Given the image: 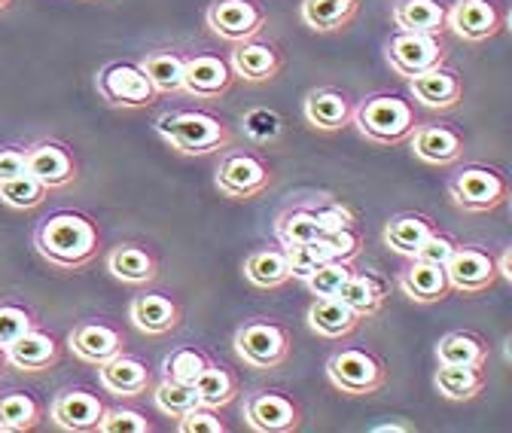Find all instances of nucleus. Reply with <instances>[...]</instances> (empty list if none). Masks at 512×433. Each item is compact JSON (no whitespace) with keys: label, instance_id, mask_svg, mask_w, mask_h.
I'll return each mask as SVG.
<instances>
[{"label":"nucleus","instance_id":"f257e3e1","mask_svg":"<svg viewBox=\"0 0 512 433\" xmlns=\"http://www.w3.org/2000/svg\"><path fill=\"white\" fill-rule=\"evenodd\" d=\"M37 254L61 272H80L101 254V229L80 211H55L34 232Z\"/></svg>","mask_w":512,"mask_h":433},{"label":"nucleus","instance_id":"f03ea898","mask_svg":"<svg viewBox=\"0 0 512 433\" xmlns=\"http://www.w3.org/2000/svg\"><path fill=\"white\" fill-rule=\"evenodd\" d=\"M159 138L180 156H214L235 147L238 135L229 122L202 107H177L156 119Z\"/></svg>","mask_w":512,"mask_h":433},{"label":"nucleus","instance_id":"7ed1b4c3","mask_svg":"<svg viewBox=\"0 0 512 433\" xmlns=\"http://www.w3.org/2000/svg\"><path fill=\"white\" fill-rule=\"evenodd\" d=\"M418 110L409 98L394 92H375L354 104L351 126L375 147H400L418 126Z\"/></svg>","mask_w":512,"mask_h":433},{"label":"nucleus","instance_id":"20e7f679","mask_svg":"<svg viewBox=\"0 0 512 433\" xmlns=\"http://www.w3.org/2000/svg\"><path fill=\"white\" fill-rule=\"evenodd\" d=\"M238 360L253 373H272L293 357V336L284 324L269 318H253L241 324L232 336Z\"/></svg>","mask_w":512,"mask_h":433},{"label":"nucleus","instance_id":"39448f33","mask_svg":"<svg viewBox=\"0 0 512 433\" xmlns=\"http://www.w3.org/2000/svg\"><path fill=\"white\" fill-rule=\"evenodd\" d=\"M327 379L345 397H375L388 388L391 373L378 354L363 348H342L327 360Z\"/></svg>","mask_w":512,"mask_h":433},{"label":"nucleus","instance_id":"423d86ee","mask_svg":"<svg viewBox=\"0 0 512 433\" xmlns=\"http://www.w3.org/2000/svg\"><path fill=\"white\" fill-rule=\"evenodd\" d=\"M272 180H275L272 165L263 156H256L250 150H232V147L226 153H220L214 183L226 199L253 202L272 187Z\"/></svg>","mask_w":512,"mask_h":433},{"label":"nucleus","instance_id":"0eeeda50","mask_svg":"<svg viewBox=\"0 0 512 433\" xmlns=\"http://www.w3.org/2000/svg\"><path fill=\"white\" fill-rule=\"evenodd\" d=\"M448 199L467 214H491L506 205L509 183L488 165H464L448 180Z\"/></svg>","mask_w":512,"mask_h":433},{"label":"nucleus","instance_id":"6e6552de","mask_svg":"<svg viewBox=\"0 0 512 433\" xmlns=\"http://www.w3.org/2000/svg\"><path fill=\"white\" fill-rule=\"evenodd\" d=\"M95 89L110 107L122 110H141L159 101V92L153 89L150 77L144 74L138 61H110V65L98 71Z\"/></svg>","mask_w":512,"mask_h":433},{"label":"nucleus","instance_id":"1a4fd4ad","mask_svg":"<svg viewBox=\"0 0 512 433\" xmlns=\"http://www.w3.org/2000/svg\"><path fill=\"white\" fill-rule=\"evenodd\" d=\"M384 58L397 77L412 80L436 65L448 61V46L433 34H415V31H397L388 46H384Z\"/></svg>","mask_w":512,"mask_h":433},{"label":"nucleus","instance_id":"9d476101","mask_svg":"<svg viewBox=\"0 0 512 433\" xmlns=\"http://www.w3.org/2000/svg\"><path fill=\"white\" fill-rule=\"evenodd\" d=\"M205 22L214 37L235 46L241 40L260 37L269 22V13L260 0H214L205 10Z\"/></svg>","mask_w":512,"mask_h":433},{"label":"nucleus","instance_id":"9b49d317","mask_svg":"<svg viewBox=\"0 0 512 433\" xmlns=\"http://www.w3.org/2000/svg\"><path fill=\"white\" fill-rule=\"evenodd\" d=\"M25 171L34 174L49 193L74 187L80 177V165L71 147H64L61 141H52V138L34 141L25 147Z\"/></svg>","mask_w":512,"mask_h":433},{"label":"nucleus","instance_id":"f8f14e48","mask_svg":"<svg viewBox=\"0 0 512 433\" xmlns=\"http://www.w3.org/2000/svg\"><path fill=\"white\" fill-rule=\"evenodd\" d=\"M244 421L256 433H293L302 427V406L281 391H253L244 397Z\"/></svg>","mask_w":512,"mask_h":433},{"label":"nucleus","instance_id":"ddd939ff","mask_svg":"<svg viewBox=\"0 0 512 433\" xmlns=\"http://www.w3.org/2000/svg\"><path fill=\"white\" fill-rule=\"evenodd\" d=\"M235 83V71L229 58L214 55V52H192L186 55L183 65V89L189 98L199 101H220Z\"/></svg>","mask_w":512,"mask_h":433},{"label":"nucleus","instance_id":"4468645a","mask_svg":"<svg viewBox=\"0 0 512 433\" xmlns=\"http://www.w3.org/2000/svg\"><path fill=\"white\" fill-rule=\"evenodd\" d=\"M445 22H448V31H455L461 40L485 43L503 31L506 13L497 0H455V4L445 10Z\"/></svg>","mask_w":512,"mask_h":433},{"label":"nucleus","instance_id":"2eb2a0df","mask_svg":"<svg viewBox=\"0 0 512 433\" xmlns=\"http://www.w3.org/2000/svg\"><path fill=\"white\" fill-rule=\"evenodd\" d=\"M445 275H448L452 290L467 293V296H479L500 281L494 257L479 251V247H470V244H455L452 257L445 263Z\"/></svg>","mask_w":512,"mask_h":433},{"label":"nucleus","instance_id":"dca6fc26","mask_svg":"<svg viewBox=\"0 0 512 433\" xmlns=\"http://www.w3.org/2000/svg\"><path fill=\"white\" fill-rule=\"evenodd\" d=\"M229 65L235 71V80L260 86V83H272V80H278L284 74L287 58L275 43L250 37V40H241V43L232 46Z\"/></svg>","mask_w":512,"mask_h":433},{"label":"nucleus","instance_id":"f3484780","mask_svg":"<svg viewBox=\"0 0 512 433\" xmlns=\"http://www.w3.org/2000/svg\"><path fill=\"white\" fill-rule=\"evenodd\" d=\"M409 147L415 159H421L424 165L448 168L464 159L467 138L455 126H448V122H418L409 138Z\"/></svg>","mask_w":512,"mask_h":433},{"label":"nucleus","instance_id":"a211bd4d","mask_svg":"<svg viewBox=\"0 0 512 433\" xmlns=\"http://www.w3.org/2000/svg\"><path fill=\"white\" fill-rule=\"evenodd\" d=\"M354 98L336 86H317L302 101V116L317 132H342L354 119Z\"/></svg>","mask_w":512,"mask_h":433},{"label":"nucleus","instance_id":"6ab92c4d","mask_svg":"<svg viewBox=\"0 0 512 433\" xmlns=\"http://www.w3.org/2000/svg\"><path fill=\"white\" fill-rule=\"evenodd\" d=\"M98 382L107 394L122 397V400H135L144 397L153 388V373L141 357L132 354H116L104 363H98Z\"/></svg>","mask_w":512,"mask_h":433},{"label":"nucleus","instance_id":"aec40b11","mask_svg":"<svg viewBox=\"0 0 512 433\" xmlns=\"http://www.w3.org/2000/svg\"><path fill=\"white\" fill-rule=\"evenodd\" d=\"M104 403L98 400V394L83 391V388H68L55 394L52 406H49V418L55 421V427L71 430V433H92L98 430L101 418H104Z\"/></svg>","mask_w":512,"mask_h":433},{"label":"nucleus","instance_id":"412c9836","mask_svg":"<svg viewBox=\"0 0 512 433\" xmlns=\"http://www.w3.org/2000/svg\"><path fill=\"white\" fill-rule=\"evenodd\" d=\"M409 95L427 110H455L464 101V77L448 65H436L409 80Z\"/></svg>","mask_w":512,"mask_h":433},{"label":"nucleus","instance_id":"4be33fe9","mask_svg":"<svg viewBox=\"0 0 512 433\" xmlns=\"http://www.w3.org/2000/svg\"><path fill=\"white\" fill-rule=\"evenodd\" d=\"M128 321L144 336H168L183 324V308L174 296L165 293H141L128 305Z\"/></svg>","mask_w":512,"mask_h":433},{"label":"nucleus","instance_id":"5701e85b","mask_svg":"<svg viewBox=\"0 0 512 433\" xmlns=\"http://www.w3.org/2000/svg\"><path fill=\"white\" fill-rule=\"evenodd\" d=\"M68 348L74 351L77 360L98 366V363H104V360H110V357H116V354L125 351V336L113 324L83 321V324H77L68 333Z\"/></svg>","mask_w":512,"mask_h":433},{"label":"nucleus","instance_id":"b1692460","mask_svg":"<svg viewBox=\"0 0 512 433\" xmlns=\"http://www.w3.org/2000/svg\"><path fill=\"white\" fill-rule=\"evenodd\" d=\"M107 272L128 287H147L159 278V257L147 244H116L107 254Z\"/></svg>","mask_w":512,"mask_h":433},{"label":"nucleus","instance_id":"393cba45","mask_svg":"<svg viewBox=\"0 0 512 433\" xmlns=\"http://www.w3.org/2000/svg\"><path fill=\"white\" fill-rule=\"evenodd\" d=\"M4 354H7V363L16 366L19 373H46V369L58 366L61 345L55 342L52 333H43V330L31 327L10 348H4Z\"/></svg>","mask_w":512,"mask_h":433},{"label":"nucleus","instance_id":"a878e982","mask_svg":"<svg viewBox=\"0 0 512 433\" xmlns=\"http://www.w3.org/2000/svg\"><path fill=\"white\" fill-rule=\"evenodd\" d=\"M397 287L406 299H412L418 305H436L455 293L452 284H448L445 266H433V263H421V260H412L400 272Z\"/></svg>","mask_w":512,"mask_h":433},{"label":"nucleus","instance_id":"bb28decb","mask_svg":"<svg viewBox=\"0 0 512 433\" xmlns=\"http://www.w3.org/2000/svg\"><path fill=\"white\" fill-rule=\"evenodd\" d=\"M363 318H357L339 296H314L308 308V327L320 339H348L360 330Z\"/></svg>","mask_w":512,"mask_h":433},{"label":"nucleus","instance_id":"cd10ccee","mask_svg":"<svg viewBox=\"0 0 512 433\" xmlns=\"http://www.w3.org/2000/svg\"><path fill=\"white\" fill-rule=\"evenodd\" d=\"M433 388L439 397L452 400V403H470L488 388V369L482 366H455V363H439Z\"/></svg>","mask_w":512,"mask_h":433},{"label":"nucleus","instance_id":"c85d7f7f","mask_svg":"<svg viewBox=\"0 0 512 433\" xmlns=\"http://www.w3.org/2000/svg\"><path fill=\"white\" fill-rule=\"evenodd\" d=\"M360 16V0H302L299 19L314 34H339Z\"/></svg>","mask_w":512,"mask_h":433},{"label":"nucleus","instance_id":"c756f323","mask_svg":"<svg viewBox=\"0 0 512 433\" xmlns=\"http://www.w3.org/2000/svg\"><path fill=\"white\" fill-rule=\"evenodd\" d=\"M445 4L442 0H394L391 19L397 31H415V34H433L442 37L448 31L445 22Z\"/></svg>","mask_w":512,"mask_h":433},{"label":"nucleus","instance_id":"7c9ffc66","mask_svg":"<svg viewBox=\"0 0 512 433\" xmlns=\"http://www.w3.org/2000/svg\"><path fill=\"white\" fill-rule=\"evenodd\" d=\"M336 296L351 308L357 318L366 321V318L381 315L384 302H388V287H384L381 278H375L369 272H351V278L339 287Z\"/></svg>","mask_w":512,"mask_h":433},{"label":"nucleus","instance_id":"2f4dec72","mask_svg":"<svg viewBox=\"0 0 512 433\" xmlns=\"http://www.w3.org/2000/svg\"><path fill=\"white\" fill-rule=\"evenodd\" d=\"M138 65L144 68V74L150 77L153 89L159 95H177L183 89V65H186V55L174 46H159L150 49Z\"/></svg>","mask_w":512,"mask_h":433},{"label":"nucleus","instance_id":"473e14b6","mask_svg":"<svg viewBox=\"0 0 512 433\" xmlns=\"http://www.w3.org/2000/svg\"><path fill=\"white\" fill-rule=\"evenodd\" d=\"M433 232H436V223L430 217H424V214H397V217H391L388 223H384L381 238L394 254L412 260L415 251L424 244V238L433 235Z\"/></svg>","mask_w":512,"mask_h":433},{"label":"nucleus","instance_id":"72a5a7b5","mask_svg":"<svg viewBox=\"0 0 512 433\" xmlns=\"http://www.w3.org/2000/svg\"><path fill=\"white\" fill-rule=\"evenodd\" d=\"M244 278L260 287V290H278L287 281H293L290 275V263H287V251L284 247H260L244 260Z\"/></svg>","mask_w":512,"mask_h":433},{"label":"nucleus","instance_id":"f704fd0d","mask_svg":"<svg viewBox=\"0 0 512 433\" xmlns=\"http://www.w3.org/2000/svg\"><path fill=\"white\" fill-rule=\"evenodd\" d=\"M192 388H196L202 406H211V409H217V412L226 409L229 403H235L238 394H241L238 376L232 373L229 366H217V363H208V366L202 369V376H199L196 382H192Z\"/></svg>","mask_w":512,"mask_h":433},{"label":"nucleus","instance_id":"c9c22d12","mask_svg":"<svg viewBox=\"0 0 512 433\" xmlns=\"http://www.w3.org/2000/svg\"><path fill=\"white\" fill-rule=\"evenodd\" d=\"M488 342L479 333L455 330L445 333L436 345V363H455V366H482L488 363Z\"/></svg>","mask_w":512,"mask_h":433},{"label":"nucleus","instance_id":"e433bc0d","mask_svg":"<svg viewBox=\"0 0 512 433\" xmlns=\"http://www.w3.org/2000/svg\"><path fill=\"white\" fill-rule=\"evenodd\" d=\"M43 418V406L25 394V391H10L0 394V433H25L34 430Z\"/></svg>","mask_w":512,"mask_h":433},{"label":"nucleus","instance_id":"4c0bfd02","mask_svg":"<svg viewBox=\"0 0 512 433\" xmlns=\"http://www.w3.org/2000/svg\"><path fill=\"white\" fill-rule=\"evenodd\" d=\"M49 199V190L43 187V183L22 171L16 177H7V180H0V202H4L7 208L13 211H31V208H40L43 202Z\"/></svg>","mask_w":512,"mask_h":433},{"label":"nucleus","instance_id":"58836bf2","mask_svg":"<svg viewBox=\"0 0 512 433\" xmlns=\"http://www.w3.org/2000/svg\"><path fill=\"white\" fill-rule=\"evenodd\" d=\"M275 235L281 241V247H293V244H305V241H314L324 232H320L314 214L308 211V205H293L287 211H281L275 217Z\"/></svg>","mask_w":512,"mask_h":433},{"label":"nucleus","instance_id":"ea45409f","mask_svg":"<svg viewBox=\"0 0 512 433\" xmlns=\"http://www.w3.org/2000/svg\"><path fill=\"white\" fill-rule=\"evenodd\" d=\"M208 354L196 345H180L174 348L165 360H162V373L165 379H174V382H183V385H192L199 376H202V369L208 366Z\"/></svg>","mask_w":512,"mask_h":433},{"label":"nucleus","instance_id":"a19ab883","mask_svg":"<svg viewBox=\"0 0 512 433\" xmlns=\"http://www.w3.org/2000/svg\"><path fill=\"white\" fill-rule=\"evenodd\" d=\"M284 132V119L272 107H250L241 116V135L253 144H275Z\"/></svg>","mask_w":512,"mask_h":433},{"label":"nucleus","instance_id":"79ce46f5","mask_svg":"<svg viewBox=\"0 0 512 433\" xmlns=\"http://www.w3.org/2000/svg\"><path fill=\"white\" fill-rule=\"evenodd\" d=\"M153 400H156V409L168 418H180L186 415L189 409L199 406V394L192 385H183V382H174V379H165L159 385H153Z\"/></svg>","mask_w":512,"mask_h":433},{"label":"nucleus","instance_id":"37998d69","mask_svg":"<svg viewBox=\"0 0 512 433\" xmlns=\"http://www.w3.org/2000/svg\"><path fill=\"white\" fill-rule=\"evenodd\" d=\"M287 251V263H290V275L296 281H305L308 275H314L324 263L333 260L330 247L324 244V235L314 238V241H305V244H293V247H284Z\"/></svg>","mask_w":512,"mask_h":433},{"label":"nucleus","instance_id":"c03bdc74","mask_svg":"<svg viewBox=\"0 0 512 433\" xmlns=\"http://www.w3.org/2000/svg\"><path fill=\"white\" fill-rule=\"evenodd\" d=\"M31 327H37L31 308L16 305V302H0V348H10Z\"/></svg>","mask_w":512,"mask_h":433},{"label":"nucleus","instance_id":"a18cd8bd","mask_svg":"<svg viewBox=\"0 0 512 433\" xmlns=\"http://www.w3.org/2000/svg\"><path fill=\"white\" fill-rule=\"evenodd\" d=\"M351 272H354L351 263H345V260H330V263L320 266L314 275H308L302 284H305L314 296H336L339 287L351 278Z\"/></svg>","mask_w":512,"mask_h":433},{"label":"nucleus","instance_id":"49530a36","mask_svg":"<svg viewBox=\"0 0 512 433\" xmlns=\"http://www.w3.org/2000/svg\"><path fill=\"white\" fill-rule=\"evenodd\" d=\"M308 211L314 214V220H317L320 232H336V229H345V226H357L354 211H351L345 202L330 199V196L311 202V205H308Z\"/></svg>","mask_w":512,"mask_h":433},{"label":"nucleus","instance_id":"de8ad7c7","mask_svg":"<svg viewBox=\"0 0 512 433\" xmlns=\"http://www.w3.org/2000/svg\"><path fill=\"white\" fill-rule=\"evenodd\" d=\"M153 424L138 409H104V418L98 424V433H150Z\"/></svg>","mask_w":512,"mask_h":433},{"label":"nucleus","instance_id":"09e8293b","mask_svg":"<svg viewBox=\"0 0 512 433\" xmlns=\"http://www.w3.org/2000/svg\"><path fill=\"white\" fill-rule=\"evenodd\" d=\"M324 244L330 247L333 260H345L354 263L363 251V235L357 232V226H345L336 232H324Z\"/></svg>","mask_w":512,"mask_h":433},{"label":"nucleus","instance_id":"8fccbe9b","mask_svg":"<svg viewBox=\"0 0 512 433\" xmlns=\"http://www.w3.org/2000/svg\"><path fill=\"white\" fill-rule=\"evenodd\" d=\"M177 430L180 433H226V421H220L217 409L199 403L196 409H189L186 415L177 418Z\"/></svg>","mask_w":512,"mask_h":433},{"label":"nucleus","instance_id":"3c124183","mask_svg":"<svg viewBox=\"0 0 512 433\" xmlns=\"http://www.w3.org/2000/svg\"><path fill=\"white\" fill-rule=\"evenodd\" d=\"M455 238L452 235H445V232H433V235H427L424 238V244L415 251V257L412 260H421V263H433V266H445L448 263V257H452V251H455Z\"/></svg>","mask_w":512,"mask_h":433},{"label":"nucleus","instance_id":"603ef678","mask_svg":"<svg viewBox=\"0 0 512 433\" xmlns=\"http://www.w3.org/2000/svg\"><path fill=\"white\" fill-rule=\"evenodd\" d=\"M25 171V147H0V180Z\"/></svg>","mask_w":512,"mask_h":433},{"label":"nucleus","instance_id":"864d4df0","mask_svg":"<svg viewBox=\"0 0 512 433\" xmlns=\"http://www.w3.org/2000/svg\"><path fill=\"white\" fill-rule=\"evenodd\" d=\"M494 263H497L500 278H512V272H509V251H503V254H500V260H494Z\"/></svg>","mask_w":512,"mask_h":433},{"label":"nucleus","instance_id":"5fc2aeb1","mask_svg":"<svg viewBox=\"0 0 512 433\" xmlns=\"http://www.w3.org/2000/svg\"><path fill=\"white\" fill-rule=\"evenodd\" d=\"M375 433H388V430H412V424H378V427H372Z\"/></svg>","mask_w":512,"mask_h":433},{"label":"nucleus","instance_id":"6e6d98bb","mask_svg":"<svg viewBox=\"0 0 512 433\" xmlns=\"http://www.w3.org/2000/svg\"><path fill=\"white\" fill-rule=\"evenodd\" d=\"M7 366H10V363H7V354H4V348H0V376L7 373Z\"/></svg>","mask_w":512,"mask_h":433},{"label":"nucleus","instance_id":"4d7b16f0","mask_svg":"<svg viewBox=\"0 0 512 433\" xmlns=\"http://www.w3.org/2000/svg\"><path fill=\"white\" fill-rule=\"evenodd\" d=\"M13 7V0H0V13H4V10H10Z\"/></svg>","mask_w":512,"mask_h":433}]
</instances>
